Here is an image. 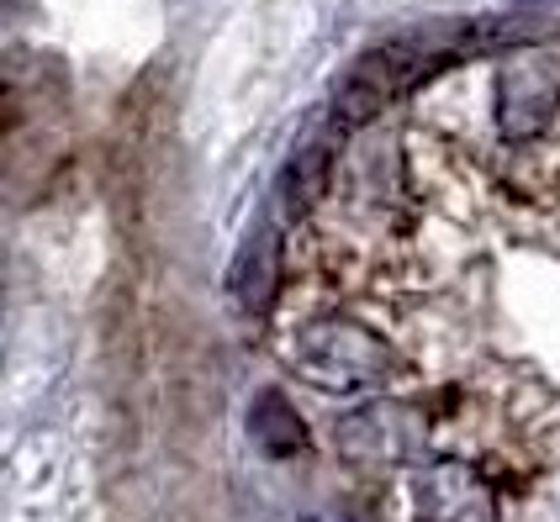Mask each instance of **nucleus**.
Returning <instances> with one entry per match:
<instances>
[{
  "label": "nucleus",
  "mask_w": 560,
  "mask_h": 522,
  "mask_svg": "<svg viewBox=\"0 0 560 522\" xmlns=\"http://www.w3.org/2000/svg\"><path fill=\"white\" fill-rule=\"evenodd\" d=\"M270 270H276V248H270V238H259V244L249 248V259L238 264V296L249 301V307H265L270 301Z\"/></svg>",
  "instance_id": "7ed1b4c3"
},
{
  "label": "nucleus",
  "mask_w": 560,
  "mask_h": 522,
  "mask_svg": "<svg viewBox=\"0 0 560 522\" xmlns=\"http://www.w3.org/2000/svg\"><path fill=\"white\" fill-rule=\"evenodd\" d=\"M343 127L323 122V132H312L307 143L291 154V164L280 169V201H285V212H307L312 201L323 195V185H328V164H334V149H339Z\"/></svg>",
  "instance_id": "f03ea898"
},
{
  "label": "nucleus",
  "mask_w": 560,
  "mask_h": 522,
  "mask_svg": "<svg viewBox=\"0 0 560 522\" xmlns=\"http://www.w3.org/2000/svg\"><path fill=\"white\" fill-rule=\"evenodd\" d=\"M560 100V69L550 59H524L508 63L498 74V117L502 132L524 138L550 117V106Z\"/></svg>",
  "instance_id": "f257e3e1"
}]
</instances>
